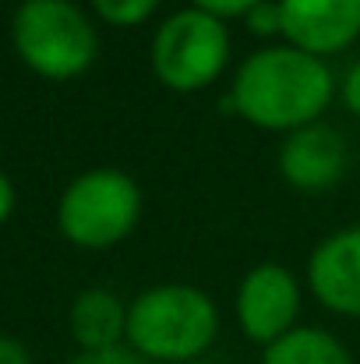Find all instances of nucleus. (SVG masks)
<instances>
[{"label": "nucleus", "instance_id": "5", "mask_svg": "<svg viewBox=\"0 0 360 364\" xmlns=\"http://www.w3.org/2000/svg\"><path fill=\"white\" fill-rule=\"evenodd\" d=\"M230 60V36L223 18L198 7L170 14L152 39V71L173 92H198L212 85Z\"/></svg>", "mask_w": 360, "mask_h": 364}, {"label": "nucleus", "instance_id": "12", "mask_svg": "<svg viewBox=\"0 0 360 364\" xmlns=\"http://www.w3.org/2000/svg\"><path fill=\"white\" fill-rule=\"evenodd\" d=\"M163 0H92V7L110 21V25H138L145 21Z\"/></svg>", "mask_w": 360, "mask_h": 364}, {"label": "nucleus", "instance_id": "18", "mask_svg": "<svg viewBox=\"0 0 360 364\" xmlns=\"http://www.w3.org/2000/svg\"><path fill=\"white\" fill-rule=\"evenodd\" d=\"M11 209H14V188H11V181L0 173V223L11 216Z\"/></svg>", "mask_w": 360, "mask_h": 364}, {"label": "nucleus", "instance_id": "16", "mask_svg": "<svg viewBox=\"0 0 360 364\" xmlns=\"http://www.w3.org/2000/svg\"><path fill=\"white\" fill-rule=\"evenodd\" d=\"M343 103L360 117V60L347 71V78H343Z\"/></svg>", "mask_w": 360, "mask_h": 364}, {"label": "nucleus", "instance_id": "19", "mask_svg": "<svg viewBox=\"0 0 360 364\" xmlns=\"http://www.w3.org/2000/svg\"><path fill=\"white\" fill-rule=\"evenodd\" d=\"M67 4H75V0H67Z\"/></svg>", "mask_w": 360, "mask_h": 364}, {"label": "nucleus", "instance_id": "11", "mask_svg": "<svg viewBox=\"0 0 360 364\" xmlns=\"http://www.w3.org/2000/svg\"><path fill=\"white\" fill-rule=\"evenodd\" d=\"M261 364H354V358L325 329H293L265 347Z\"/></svg>", "mask_w": 360, "mask_h": 364}, {"label": "nucleus", "instance_id": "17", "mask_svg": "<svg viewBox=\"0 0 360 364\" xmlns=\"http://www.w3.org/2000/svg\"><path fill=\"white\" fill-rule=\"evenodd\" d=\"M0 364H32V358H28V350L18 340L0 336Z\"/></svg>", "mask_w": 360, "mask_h": 364}, {"label": "nucleus", "instance_id": "2", "mask_svg": "<svg viewBox=\"0 0 360 364\" xmlns=\"http://www.w3.org/2000/svg\"><path fill=\"white\" fill-rule=\"evenodd\" d=\"M219 315L205 290L163 283L127 308V343L145 361H191L216 340Z\"/></svg>", "mask_w": 360, "mask_h": 364}, {"label": "nucleus", "instance_id": "14", "mask_svg": "<svg viewBox=\"0 0 360 364\" xmlns=\"http://www.w3.org/2000/svg\"><path fill=\"white\" fill-rule=\"evenodd\" d=\"M71 364H152L131 347H114V350H96V354H78Z\"/></svg>", "mask_w": 360, "mask_h": 364}, {"label": "nucleus", "instance_id": "3", "mask_svg": "<svg viewBox=\"0 0 360 364\" xmlns=\"http://www.w3.org/2000/svg\"><path fill=\"white\" fill-rule=\"evenodd\" d=\"M11 39L18 57L53 82L78 78L99 53L92 21L67 0H25L14 11Z\"/></svg>", "mask_w": 360, "mask_h": 364}, {"label": "nucleus", "instance_id": "4", "mask_svg": "<svg viewBox=\"0 0 360 364\" xmlns=\"http://www.w3.org/2000/svg\"><path fill=\"white\" fill-rule=\"evenodd\" d=\"M141 216L138 184L114 166L89 170L67 184L57 205L60 234L78 247H110L124 241Z\"/></svg>", "mask_w": 360, "mask_h": 364}, {"label": "nucleus", "instance_id": "7", "mask_svg": "<svg viewBox=\"0 0 360 364\" xmlns=\"http://www.w3.org/2000/svg\"><path fill=\"white\" fill-rule=\"evenodd\" d=\"M279 32L311 57L339 53L360 36V0H279Z\"/></svg>", "mask_w": 360, "mask_h": 364}, {"label": "nucleus", "instance_id": "15", "mask_svg": "<svg viewBox=\"0 0 360 364\" xmlns=\"http://www.w3.org/2000/svg\"><path fill=\"white\" fill-rule=\"evenodd\" d=\"M247 21H251V28L254 32H279V4H258L251 14H247Z\"/></svg>", "mask_w": 360, "mask_h": 364}, {"label": "nucleus", "instance_id": "8", "mask_svg": "<svg viewBox=\"0 0 360 364\" xmlns=\"http://www.w3.org/2000/svg\"><path fill=\"white\" fill-rule=\"evenodd\" d=\"M279 170L286 184L300 191H325L347 170V141L329 124H307L300 131H290L279 149Z\"/></svg>", "mask_w": 360, "mask_h": 364}, {"label": "nucleus", "instance_id": "6", "mask_svg": "<svg viewBox=\"0 0 360 364\" xmlns=\"http://www.w3.org/2000/svg\"><path fill=\"white\" fill-rule=\"evenodd\" d=\"M300 311V287L283 265H258L244 276L237 290V318L244 336L254 343H276L293 333V318Z\"/></svg>", "mask_w": 360, "mask_h": 364}, {"label": "nucleus", "instance_id": "9", "mask_svg": "<svg viewBox=\"0 0 360 364\" xmlns=\"http://www.w3.org/2000/svg\"><path fill=\"white\" fill-rule=\"evenodd\" d=\"M307 279L315 297L339 315H360V227L339 230L311 255Z\"/></svg>", "mask_w": 360, "mask_h": 364}, {"label": "nucleus", "instance_id": "10", "mask_svg": "<svg viewBox=\"0 0 360 364\" xmlns=\"http://www.w3.org/2000/svg\"><path fill=\"white\" fill-rule=\"evenodd\" d=\"M71 333L82 347V354L114 350L120 340H127V308L103 287H92L78 294L71 304Z\"/></svg>", "mask_w": 360, "mask_h": 364}, {"label": "nucleus", "instance_id": "13", "mask_svg": "<svg viewBox=\"0 0 360 364\" xmlns=\"http://www.w3.org/2000/svg\"><path fill=\"white\" fill-rule=\"evenodd\" d=\"M258 4H265V0H195V7H198V11L216 14V18H237V14H251Z\"/></svg>", "mask_w": 360, "mask_h": 364}, {"label": "nucleus", "instance_id": "1", "mask_svg": "<svg viewBox=\"0 0 360 364\" xmlns=\"http://www.w3.org/2000/svg\"><path fill=\"white\" fill-rule=\"evenodd\" d=\"M332 103V71L297 46H268L240 64L227 110L265 131H300Z\"/></svg>", "mask_w": 360, "mask_h": 364}]
</instances>
